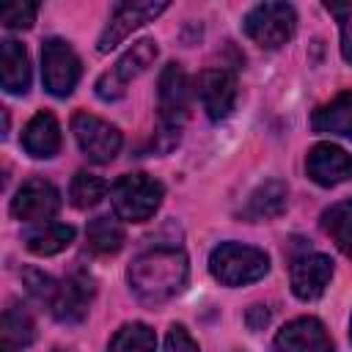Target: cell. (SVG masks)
I'll use <instances>...</instances> for the list:
<instances>
[{
  "instance_id": "6da1fadb",
  "label": "cell",
  "mask_w": 352,
  "mask_h": 352,
  "mask_svg": "<svg viewBox=\"0 0 352 352\" xmlns=\"http://www.w3.org/2000/svg\"><path fill=\"white\" fill-rule=\"evenodd\" d=\"M187 278H190L187 253L173 245H157L138 253L126 270L132 294L151 308L182 294L187 286Z\"/></svg>"
},
{
  "instance_id": "7a4b0ae2",
  "label": "cell",
  "mask_w": 352,
  "mask_h": 352,
  "mask_svg": "<svg viewBox=\"0 0 352 352\" xmlns=\"http://www.w3.org/2000/svg\"><path fill=\"white\" fill-rule=\"evenodd\" d=\"M209 272L223 286H245L270 272V256L242 242H220L209 253Z\"/></svg>"
},
{
  "instance_id": "3957f363",
  "label": "cell",
  "mask_w": 352,
  "mask_h": 352,
  "mask_svg": "<svg viewBox=\"0 0 352 352\" xmlns=\"http://www.w3.org/2000/svg\"><path fill=\"white\" fill-rule=\"evenodd\" d=\"M165 198V187L160 179L148 173H126L110 187V204L116 217L126 223H146L154 217Z\"/></svg>"
},
{
  "instance_id": "277c9868",
  "label": "cell",
  "mask_w": 352,
  "mask_h": 352,
  "mask_svg": "<svg viewBox=\"0 0 352 352\" xmlns=\"http://www.w3.org/2000/svg\"><path fill=\"white\" fill-rule=\"evenodd\" d=\"M242 30L261 50H278L292 41L297 30V14L289 3H258L245 14Z\"/></svg>"
},
{
  "instance_id": "5b68a950",
  "label": "cell",
  "mask_w": 352,
  "mask_h": 352,
  "mask_svg": "<svg viewBox=\"0 0 352 352\" xmlns=\"http://www.w3.org/2000/svg\"><path fill=\"white\" fill-rule=\"evenodd\" d=\"M157 55H160V47H157L154 38H140V41H135V44L116 60V66H113L110 72H104V74L96 80V96H99L102 102H116V99H121V96L126 94V85H129L135 77H140V74L157 60Z\"/></svg>"
},
{
  "instance_id": "8992f818",
  "label": "cell",
  "mask_w": 352,
  "mask_h": 352,
  "mask_svg": "<svg viewBox=\"0 0 352 352\" xmlns=\"http://www.w3.org/2000/svg\"><path fill=\"white\" fill-rule=\"evenodd\" d=\"M72 132H74V140L80 146V151L96 162V165H104L110 160H116V154L121 151V132L118 126H113L110 121L94 116V113H74L72 118Z\"/></svg>"
},
{
  "instance_id": "52a82bcc",
  "label": "cell",
  "mask_w": 352,
  "mask_h": 352,
  "mask_svg": "<svg viewBox=\"0 0 352 352\" xmlns=\"http://www.w3.org/2000/svg\"><path fill=\"white\" fill-rule=\"evenodd\" d=\"M192 80L182 69V63H168L157 82V99H160V126L182 129L190 104H192Z\"/></svg>"
},
{
  "instance_id": "ba28073f",
  "label": "cell",
  "mask_w": 352,
  "mask_h": 352,
  "mask_svg": "<svg viewBox=\"0 0 352 352\" xmlns=\"http://www.w3.org/2000/svg\"><path fill=\"white\" fill-rule=\"evenodd\" d=\"M80 58L63 38H47L41 44V80L52 96H69L80 80Z\"/></svg>"
},
{
  "instance_id": "9c48e42d",
  "label": "cell",
  "mask_w": 352,
  "mask_h": 352,
  "mask_svg": "<svg viewBox=\"0 0 352 352\" xmlns=\"http://www.w3.org/2000/svg\"><path fill=\"white\" fill-rule=\"evenodd\" d=\"M60 209V192L47 179H28L11 198V217L22 223H47Z\"/></svg>"
},
{
  "instance_id": "30bf717a",
  "label": "cell",
  "mask_w": 352,
  "mask_h": 352,
  "mask_svg": "<svg viewBox=\"0 0 352 352\" xmlns=\"http://www.w3.org/2000/svg\"><path fill=\"white\" fill-rule=\"evenodd\" d=\"M168 8V3H118L110 14V22L104 25V30L99 33L96 50L99 52H110L113 47H118L132 30L143 28L146 22H154L162 11Z\"/></svg>"
},
{
  "instance_id": "8fae6325",
  "label": "cell",
  "mask_w": 352,
  "mask_h": 352,
  "mask_svg": "<svg viewBox=\"0 0 352 352\" xmlns=\"http://www.w3.org/2000/svg\"><path fill=\"white\" fill-rule=\"evenodd\" d=\"M333 278V258L324 253H302L292 261L289 270V283L297 300L311 302L324 294Z\"/></svg>"
},
{
  "instance_id": "7c38bea8",
  "label": "cell",
  "mask_w": 352,
  "mask_h": 352,
  "mask_svg": "<svg viewBox=\"0 0 352 352\" xmlns=\"http://www.w3.org/2000/svg\"><path fill=\"white\" fill-rule=\"evenodd\" d=\"M94 278L82 270H74L66 280L58 283V294L50 305L52 316L63 324H77L88 316V305H91V297H94Z\"/></svg>"
},
{
  "instance_id": "4fadbf2b",
  "label": "cell",
  "mask_w": 352,
  "mask_h": 352,
  "mask_svg": "<svg viewBox=\"0 0 352 352\" xmlns=\"http://www.w3.org/2000/svg\"><path fill=\"white\" fill-rule=\"evenodd\" d=\"M195 94L212 121H223L231 116L236 104V77L228 69H206L195 80Z\"/></svg>"
},
{
  "instance_id": "5bb4252c",
  "label": "cell",
  "mask_w": 352,
  "mask_h": 352,
  "mask_svg": "<svg viewBox=\"0 0 352 352\" xmlns=\"http://www.w3.org/2000/svg\"><path fill=\"white\" fill-rule=\"evenodd\" d=\"M275 349L278 352H336V344L316 316H300L278 330Z\"/></svg>"
},
{
  "instance_id": "9a60e30c",
  "label": "cell",
  "mask_w": 352,
  "mask_h": 352,
  "mask_svg": "<svg viewBox=\"0 0 352 352\" xmlns=\"http://www.w3.org/2000/svg\"><path fill=\"white\" fill-rule=\"evenodd\" d=\"M305 170L319 187H336L352 176V157L336 143H316L305 157Z\"/></svg>"
},
{
  "instance_id": "2e32d148",
  "label": "cell",
  "mask_w": 352,
  "mask_h": 352,
  "mask_svg": "<svg viewBox=\"0 0 352 352\" xmlns=\"http://www.w3.org/2000/svg\"><path fill=\"white\" fill-rule=\"evenodd\" d=\"M22 148L36 160H50L60 151V126L52 113L38 110L22 132Z\"/></svg>"
},
{
  "instance_id": "e0dca14e",
  "label": "cell",
  "mask_w": 352,
  "mask_h": 352,
  "mask_svg": "<svg viewBox=\"0 0 352 352\" xmlns=\"http://www.w3.org/2000/svg\"><path fill=\"white\" fill-rule=\"evenodd\" d=\"M0 82L6 94H28L30 88V60H28V50L14 41L6 38L0 44Z\"/></svg>"
},
{
  "instance_id": "ac0fdd59",
  "label": "cell",
  "mask_w": 352,
  "mask_h": 352,
  "mask_svg": "<svg viewBox=\"0 0 352 352\" xmlns=\"http://www.w3.org/2000/svg\"><path fill=\"white\" fill-rule=\"evenodd\" d=\"M311 126L319 135L352 138V91H341L336 99L316 107V113L311 116Z\"/></svg>"
},
{
  "instance_id": "d6986e66",
  "label": "cell",
  "mask_w": 352,
  "mask_h": 352,
  "mask_svg": "<svg viewBox=\"0 0 352 352\" xmlns=\"http://www.w3.org/2000/svg\"><path fill=\"white\" fill-rule=\"evenodd\" d=\"M286 198H289V187L280 179H270V182L258 184L250 192V198H248V204L242 209V217L250 220V223L272 220V217H278L286 209Z\"/></svg>"
},
{
  "instance_id": "ffe728a7",
  "label": "cell",
  "mask_w": 352,
  "mask_h": 352,
  "mask_svg": "<svg viewBox=\"0 0 352 352\" xmlns=\"http://www.w3.org/2000/svg\"><path fill=\"white\" fill-rule=\"evenodd\" d=\"M74 242V226L66 223H41L25 234V248L33 256H55Z\"/></svg>"
},
{
  "instance_id": "44dd1931",
  "label": "cell",
  "mask_w": 352,
  "mask_h": 352,
  "mask_svg": "<svg viewBox=\"0 0 352 352\" xmlns=\"http://www.w3.org/2000/svg\"><path fill=\"white\" fill-rule=\"evenodd\" d=\"M322 231L336 242V248L352 258V198L333 204L322 212Z\"/></svg>"
},
{
  "instance_id": "7402d4cb",
  "label": "cell",
  "mask_w": 352,
  "mask_h": 352,
  "mask_svg": "<svg viewBox=\"0 0 352 352\" xmlns=\"http://www.w3.org/2000/svg\"><path fill=\"white\" fill-rule=\"evenodd\" d=\"M85 239H88V248L96 253V256H116L121 248H124V228L107 217V214H99L88 223L85 228Z\"/></svg>"
},
{
  "instance_id": "603a6c76",
  "label": "cell",
  "mask_w": 352,
  "mask_h": 352,
  "mask_svg": "<svg viewBox=\"0 0 352 352\" xmlns=\"http://www.w3.org/2000/svg\"><path fill=\"white\" fill-rule=\"evenodd\" d=\"M154 346H157L154 330L143 322H129L116 330L107 352H154Z\"/></svg>"
},
{
  "instance_id": "cb8c5ba5",
  "label": "cell",
  "mask_w": 352,
  "mask_h": 352,
  "mask_svg": "<svg viewBox=\"0 0 352 352\" xmlns=\"http://www.w3.org/2000/svg\"><path fill=\"white\" fill-rule=\"evenodd\" d=\"M107 192V182L88 170H77L69 184V201L74 209H94Z\"/></svg>"
},
{
  "instance_id": "d4e9b609",
  "label": "cell",
  "mask_w": 352,
  "mask_h": 352,
  "mask_svg": "<svg viewBox=\"0 0 352 352\" xmlns=\"http://www.w3.org/2000/svg\"><path fill=\"white\" fill-rule=\"evenodd\" d=\"M36 338V324L30 319V314L22 305H11L3 314V344L6 346H28Z\"/></svg>"
},
{
  "instance_id": "484cf974",
  "label": "cell",
  "mask_w": 352,
  "mask_h": 352,
  "mask_svg": "<svg viewBox=\"0 0 352 352\" xmlns=\"http://www.w3.org/2000/svg\"><path fill=\"white\" fill-rule=\"evenodd\" d=\"M22 280H25L28 292H30L38 302L52 305V300H55V294H58V280H55V278H50V275H47V272H41V270L28 267V270L22 272Z\"/></svg>"
},
{
  "instance_id": "4316f807",
  "label": "cell",
  "mask_w": 352,
  "mask_h": 352,
  "mask_svg": "<svg viewBox=\"0 0 352 352\" xmlns=\"http://www.w3.org/2000/svg\"><path fill=\"white\" fill-rule=\"evenodd\" d=\"M324 8L338 19L341 28V55L352 63V3H324Z\"/></svg>"
},
{
  "instance_id": "83f0119b",
  "label": "cell",
  "mask_w": 352,
  "mask_h": 352,
  "mask_svg": "<svg viewBox=\"0 0 352 352\" xmlns=\"http://www.w3.org/2000/svg\"><path fill=\"white\" fill-rule=\"evenodd\" d=\"M36 14H38V6L36 3H11L0 11V19L6 28L11 30H22V28H30L36 22Z\"/></svg>"
},
{
  "instance_id": "f1b7e54d",
  "label": "cell",
  "mask_w": 352,
  "mask_h": 352,
  "mask_svg": "<svg viewBox=\"0 0 352 352\" xmlns=\"http://www.w3.org/2000/svg\"><path fill=\"white\" fill-rule=\"evenodd\" d=\"M165 352H201V346L184 324H170L165 336Z\"/></svg>"
},
{
  "instance_id": "f546056e",
  "label": "cell",
  "mask_w": 352,
  "mask_h": 352,
  "mask_svg": "<svg viewBox=\"0 0 352 352\" xmlns=\"http://www.w3.org/2000/svg\"><path fill=\"white\" fill-rule=\"evenodd\" d=\"M270 308L267 305H253L250 311H248V324H250V330H261L267 322H270Z\"/></svg>"
},
{
  "instance_id": "4dcf8cb0",
  "label": "cell",
  "mask_w": 352,
  "mask_h": 352,
  "mask_svg": "<svg viewBox=\"0 0 352 352\" xmlns=\"http://www.w3.org/2000/svg\"><path fill=\"white\" fill-rule=\"evenodd\" d=\"M3 352H19V349H16V346H6V344H3Z\"/></svg>"
},
{
  "instance_id": "1f68e13d",
  "label": "cell",
  "mask_w": 352,
  "mask_h": 352,
  "mask_svg": "<svg viewBox=\"0 0 352 352\" xmlns=\"http://www.w3.org/2000/svg\"><path fill=\"white\" fill-rule=\"evenodd\" d=\"M349 341H352V316H349Z\"/></svg>"
}]
</instances>
